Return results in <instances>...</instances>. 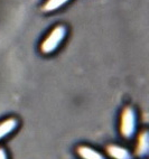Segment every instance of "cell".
Returning a JSON list of instances; mask_svg holds the SVG:
<instances>
[{"label":"cell","mask_w":149,"mask_h":159,"mask_svg":"<svg viewBox=\"0 0 149 159\" xmlns=\"http://www.w3.org/2000/svg\"><path fill=\"white\" fill-rule=\"evenodd\" d=\"M106 151L108 153V156L112 159H132L133 156L129 151V149H127L126 147L119 145H109L106 146Z\"/></svg>","instance_id":"3957f363"},{"label":"cell","mask_w":149,"mask_h":159,"mask_svg":"<svg viewBox=\"0 0 149 159\" xmlns=\"http://www.w3.org/2000/svg\"><path fill=\"white\" fill-rule=\"evenodd\" d=\"M18 125H19V121L15 116H10V118L2 120L0 122V141L9 137L14 131H16Z\"/></svg>","instance_id":"277c9868"},{"label":"cell","mask_w":149,"mask_h":159,"mask_svg":"<svg viewBox=\"0 0 149 159\" xmlns=\"http://www.w3.org/2000/svg\"><path fill=\"white\" fill-rule=\"evenodd\" d=\"M0 159H9L7 150L3 147H1V146H0Z\"/></svg>","instance_id":"ba28073f"},{"label":"cell","mask_w":149,"mask_h":159,"mask_svg":"<svg viewBox=\"0 0 149 159\" xmlns=\"http://www.w3.org/2000/svg\"><path fill=\"white\" fill-rule=\"evenodd\" d=\"M119 131L122 138L129 140L137 132V113L132 107H126L121 112Z\"/></svg>","instance_id":"6da1fadb"},{"label":"cell","mask_w":149,"mask_h":159,"mask_svg":"<svg viewBox=\"0 0 149 159\" xmlns=\"http://www.w3.org/2000/svg\"><path fill=\"white\" fill-rule=\"evenodd\" d=\"M66 33H67V30H66L65 26H55L40 44V52L45 55L53 54L61 46V44H62V42H63L66 36Z\"/></svg>","instance_id":"7a4b0ae2"},{"label":"cell","mask_w":149,"mask_h":159,"mask_svg":"<svg viewBox=\"0 0 149 159\" xmlns=\"http://www.w3.org/2000/svg\"><path fill=\"white\" fill-rule=\"evenodd\" d=\"M70 0H46V2L44 3L42 10L44 12H53L55 10L60 9L61 7H63Z\"/></svg>","instance_id":"52a82bcc"},{"label":"cell","mask_w":149,"mask_h":159,"mask_svg":"<svg viewBox=\"0 0 149 159\" xmlns=\"http://www.w3.org/2000/svg\"><path fill=\"white\" fill-rule=\"evenodd\" d=\"M136 155L140 158L146 157L149 152V132L147 130L141 131L138 136L137 145H136Z\"/></svg>","instance_id":"5b68a950"},{"label":"cell","mask_w":149,"mask_h":159,"mask_svg":"<svg viewBox=\"0 0 149 159\" xmlns=\"http://www.w3.org/2000/svg\"><path fill=\"white\" fill-rule=\"evenodd\" d=\"M76 153L81 159H106L103 153L86 145H81L76 148Z\"/></svg>","instance_id":"8992f818"}]
</instances>
